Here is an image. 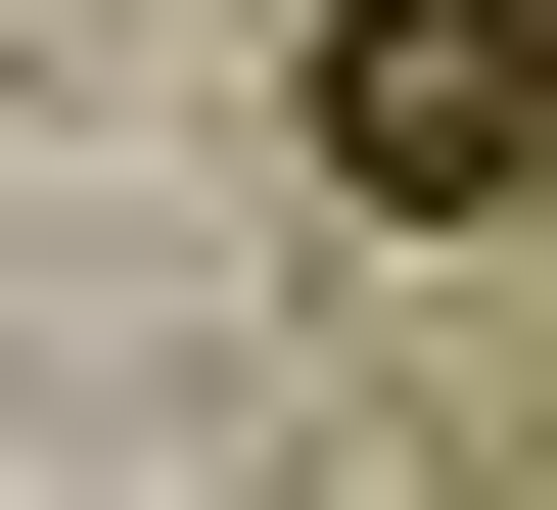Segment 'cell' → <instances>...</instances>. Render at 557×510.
Masks as SVG:
<instances>
[{
    "label": "cell",
    "instance_id": "obj_1",
    "mask_svg": "<svg viewBox=\"0 0 557 510\" xmlns=\"http://www.w3.org/2000/svg\"><path fill=\"white\" fill-rule=\"evenodd\" d=\"M278 139H325L372 233H511V186H557V0H325V47H278Z\"/></svg>",
    "mask_w": 557,
    "mask_h": 510
}]
</instances>
